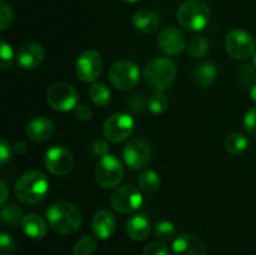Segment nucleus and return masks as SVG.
Instances as JSON below:
<instances>
[{
    "instance_id": "obj_1",
    "label": "nucleus",
    "mask_w": 256,
    "mask_h": 255,
    "mask_svg": "<svg viewBox=\"0 0 256 255\" xmlns=\"http://www.w3.org/2000/svg\"><path fill=\"white\" fill-rule=\"evenodd\" d=\"M48 222L55 232L62 235H72L80 229L82 216L75 205L66 202L52 204L46 212Z\"/></svg>"
},
{
    "instance_id": "obj_2",
    "label": "nucleus",
    "mask_w": 256,
    "mask_h": 255,
    "mask_svg": "<svg viewBox=\"0 0 256 255\" xmlns=\"http://www.w3.org/2000/svg\"><path fill=\"white\" fill-rule=\"evenodd\" d=\"M49 192L46 175L38 170L28 172L15 184V195L24 204H39Z\"/></svg>"
},
{
    "instance_id": "obj_3",
    "label": "nucleus",
    "mask_w": 256,
    "mask_h": 255,
    "mask_svg": "<svg viewBox=\"0 0 256 255\" xmlns=\"http://www.w3.org/2000/svg\"><path fill=\"white\" fill-rule=\"evenodd\" d=\"M212 10L204 0H186L179 6L176 19L180 26L190 32H200L209 24Z\"/></svg>"
},
{
    "instance_id": "obj_4",
    "label": "nucleus",
    "mask_w": 256,
    "mask_h": 255,
    "mask_svg": "<svg viewBox=\"0 0 256 255\" xmlns=\"http://www.w3.org/2000/svg\"><path fill=\"white\" fill-rule=\"evenodd\" d=\"M176 76V64L170 58H156L144 70L145 82L155 92H164L172 86Z\"/></svg>"
},
{
    "instance_id": "obj_5",
    "label": "nucleus",
    "mask_w": 256,
    "mask_h": 255,
    "mask_svg": "<svg viewBox=\"0 0 256 255\" xmlns=\"http://www.w3.org/2000/svg\"><path fill=\"white\" fill-rule=\"evenodd\" d=\"M124 178V168L122 162L114 155L108 154L100 158L95 169V180L102 189H112L122 182Z\"/></svg>"
},
{
    "instance_id": "obj_6",
    "label": "nucleus",
    "mask_w": 256,
    "mask_h": 255,
    "mask_svg": "<svg viewBox=\"0 0 256 255\" xmlns=\"http://www.w3.org/2000/svg\"><path fill=\"white\" fill-rule=\"evenodd\" d=\"M108 78L112 86L116 88L118 90L126 92L138 84L140 79V72L135 62L130 60H118L110 66Z\"/></svg>"
},
{
    "instance_id": "obj_7",
    "label": "nucleus",
    "mask_w": 256,
    "mask_h": 255,
    "mask_svg": "<svg viewBox=\"0 0 256 255\" xmlns=\"http://www.w3.org/2000/svg\"><path fill=\"white\" fill-rule=\"evenodd\" d=\"M255 40L252 34L244 29L230 30L225 38L226 52L235 60H246L256 52Z\"/></svg>"
},
{
    "instance_id": "obj_8",
    "label": "nucleus",
    "mask_w": 256,
    "mask_h": 255,
    "mask_svg": "<svg viewBox=\"0 0 256 255\" xmlns=\"http://www.w3.org/2000/svg\"><path fill=\"white\" fill-rule=\"evenodd\" d=\"M46 102L56 112H66L79 105V95L72 85L68 82H56L48 89Z\"/></svg>"
},
{
    "instance_id": "obj_9",
    "label": "nucleus",
    "mask_w": 256,
    "mask_h": 255,
    "mask_svg": "<svg viewBox=\"0 0 256 255\" xmlns=\"http://www.w3.org/2000/svg\"><path fill=\"white\" fill-rule=\"evenodd\" d=\"M135 122L128 112H115L105 120L102 134L109 142H122L134 132Z\"/></svg>"
},
{
    "instance_id": "obj_10",
    "label": "nucleus",
    "mask_w": 256,
    "mask_h": 255,
    "mask_svg": "<svg viewBox=\"0 0 256 255\" xmlns=\"http://www.w3.org/2000/svg\"><path fill=\"white\" fill-rule=\"evenodd\" d=\"M110 205L120 214L136 212L142 205V194L134 185H122L116 188L110 195Z\"/></svg>"
},
{
    "instance_id": "obj_11",
    "label": "nucleus",
    "mask_w": 256,
    "mask_h": 255,
    "mask_svg": "<svg viewBox=\"0 0 256 255\" xmlns=\"http://www.w3.org/2000/svg\"><path fill=\"white\" fill-rule=\"evenodd\" d=\"M152 150L149 142L142 138H135L128 142L122 150V158L132 169H142L152 162Z\"/></svg>"
},
{
    "instance_id": "obj_12",
    "label": "nucleus",
    "mask_w": 256,
    "mask_h": 255,
    "mask_svg": "<svg viewBox=\"0 0 256 255\" xmlns=\"http://www.w3.org/2000/svg\"><path fill=\"white\" fill-rule=\"evenodd\" d=\"M76 76L82 82H95L102 72V55L95 50H85L75 64Z\"/></svg>"
},
{
    "instance_id": "obj_13",
    "label": "nucleus",
    "mask_w": 256,
    "mask_h": 255,
    "mask_svg": "<svg viewBox=\"0 0 256 255\" xmlns=\"http://www.w3.org/2000/svg\"><path fill=\"white\" fill-rule=\"evenodd\" d=\"M44 164L52 174L65 176L74 168V158L65 146H52L45 154Z\"/></svg>"
},
{
    "instance_id": "obj_14",
    "label": "nucleus",
    "mask_w": 256,
    "mask_h": 255,
    "mask_svg": "<svg viewBox=\"0 0 256 255\" xmlns=\"http://www.w3.org/2000/svg\"><path fill=\"white\" fill-rule=\"evenodd\" d=\"M158 46L165 55L176 56L186 46L184 32L176 26L164 28L158 36Z\"/></svg>"
},
{
    "instance_id": "obj_15",
    "label": "nucleus",
    "mask_w": 256,
    "mask_h": 255,
    "mask_svg": "<svg viewBox=\"0 0 256 255\" xmlns=\"http://www.w3.org/2000/svg\"><path fill=\"white\" fill-rule=\"evenodd\" d=\"M44 58V48L39 44H35V42H30V44H25L20 48L15 59H16V64L22 69L32 70L36 69L42 64Z\"/></svg>"
},
{
    "instance_id": "obj_16",
    "label": "nucleus",
    "mask_w": 256,
    "mask_h": 255,
    "mask_svg": "<svg viewBox=\"0 0 256 255\" xmlns=\"http://www.w3.org/2000/svg\"><path fill=\"white\" fill-rule=\"evenodd\" d=\"M115 229H116V219L110 210H99L92 218V230L96 239H109L115 232Z\"/></svg>"
},
{
    "instance_id": "obj_17",
    "label": "nucleus",
    "mask_w": 256,
    "mask_h": 255,
    "mask_svg": "<svg viewBox=\"0 0 256 255\" xmlns=\"http://www.w3.org/2000/svg\"><path fill=\"white\" fill-rule=\"evenodd\" d=\"M174 255H206L204 244L196 235L185 232L178 236L172 242Z\"/></svg>"
},
{
    "instance_id": "obj_18",
    "label": "nucleus",
    "mask_w": 256,
    "mask_h": 255,
    "mask_svg": "<svg viewBox=\"0 0 256 255\" xmlns=\"http://www.w3.org/2000/svg\"><path fill=\"white\" fill-rule=\"evenodd\" d=\"M152 232L150 219L142 212L130 216L126 222V234L134 242H142Z\"/></svg>"
},
{
    "instance_id": "obj_19",
    "label": "nucleus",
    "mask_w": 256,
    "mask_h": 255,
    "mask_svg": "<svg viewBox=\"0 0 256 255\" xmlns=\"http://www.w3.org/2000/svg\"><path fill=\"white\" fill-rule=\"evenodd\" d=\"M25 132L32 142H45L54 134V124L46 116H38L28 122Z\"/></svg>"
},
{
    "instance_id": "obj_20",
    "label": "nucleus",
    "mask_w": 256,
    "mask_h": 255,
    "mask_svg": "<svg viewBox=\"0 0 256 255\" xmlns=\"http://www.w3.org/2000/svg\"><path fill=\"white\" fill-rule=\"evenodd\" d=\"M132 26L140 32L144 34H152L159 29L160 18L156 12L152 10H139L132 16Z\"/></svg>"
},
{
    "instance_id": "obj_21",
    "label": "nucleus",
    "mask_w": 256,
    "mask_h": 255,
    "mask_svg": "<svg viewBox=\"0 0 256 255\" xmlns=\"http://www.w3.org/2000/svg\"><path fill=\"white\" fill-rule=\"evenodd\" d=\"M22 228L25 234L32 239H42L48 232V224L40 215L30 212L22 220Z\"/></svg>"
},
{
    "instance_id": "obj_22",
    "label": "nucleus",
    "mask_w": 256,
    "mask_h": 255,
    "mask_svg": "<svg viewBox=\"0 0 256 255\" xmlns=\"http://www.w3.org/2000/svg\"><path fill=\"white\" fill-rule=\"evenodd\" d=\"M218 76V66L214 62H205L196 65L192 70V78L198 85L202 88H208L214 82Z\"/></svg>"
},
{
    "instance_id": "obj_23",
    "label": "nucleus",
    "mask_w": 256,
    "mask_h": 255,
    "mask_svg": "<svg viewBox=\"0 0 256 255\" xmlns=\"http://www.w3.org/2000/svg\"><path fill=\"white\" fill-rule=\"evenodd\" d=\"M89 95L92 102L96 106L104 108L112 102V92L104 82H92L89 89Z\"/></svg>"
},
{
    "instance_id": "obj_24",
    "label": "nucleus",
    "mask_w": 256,
    "mask_h": 255,
    "mask_svg": "<svg viewBox=\"0 0 256 255\" xmlns=\"http://www.w3.org/2000/svg\"><path fill=\"white\" fill-rule=\"evenodd\" d=\"M249 148V139L242 132H232L225 139V149L232 155H240Z\"/></svg>"
},
{
    "instance_id": "obj_25",
    "label": "nucleus",
    "mask_w": 256,
    "mask_h": 255,
    "mask_svg": "<svg viewBox=\"0 0 256 255\" xmlns=\"http://www.w3.org/2000/svg\"><path fill=\"white\" fill-rule=\"evenodd\" d=\"M162 185V180L158 172H152V170H144L140 174L139 178V186L140 190H142L146 194H152V192H158Z\"/></svg>"
},
{
    "instance_id": "obj_26",
    "label": "nucleus",
    "mask_w": 256,
    "mask_h": 255,
    "mask_svg": "<svg viewBox=\"0 0 256 255\" xmlns=\"http://www.w3.org/2000/svg\"><path fill=\"white\" fill-rule=\"evenodd\" d=\"M0 216H2V222L8 225H18L22 224V212L16 204L10 202V204L2 205V212H0Z\"/></svg>"
},
{
    "instance_id": "obj_27",
    "label": "nucleus",
    "mask_w": 256,
    "mask_h": 255,
    "mask_svg": "<svg viewBox=\"0 0 256 255\" xmlns=\"http://www.w3.org/2000/svg\"><path fill=\"white\" fill-rule=\"evenodd\" d=\"M96 238L92 235H84L75 242L72 248V255H92L96 252Z\"/></svg>"
},
{
    "instance_id": "obj_28",
    "label": "nucleus",
    "mask_w": 256,
    "mask_h": 255,
    "mask_svg": "<svg viewBox=\"0 0 256 255\" xmlns=\"http://www.w3.org/2000/svg\"><path fill=\"white\" fill-rule=\"evenodd\" d=\"M210 49V42L206 36H194L188 44V52L192 58H202L208 54Z\"/></svg>"
},
{
    "instance_id": "obj_29",
    "label": "nucleus",
    "mask_w": 256,
    "mask_h": 255,
    "mask_svg": "<svg viewBox=\"0 0 256 255\" xmlns=\"http://www.w3.org/2000/svg\"><path fill=\"white\" fill-rule=\"evenodd\" d=\"M169 106V100L162 92H155L148 98V109L152 114H162Z\"/></svg>"
},
{
    "instance_id": "obj_30",
    "label": "nucleus",
    "mask_w": 256,
    "mask_h": 255,
    "mask_svg": "<svg viewBox=\"0 0 256 255\" xmlns=\"http://www.w3.org/2000/svg\"><path fill=\"white\" fill-rule=\"evenodd\" d=\"M154 232L155 236L162 240V242H169V240L174 239L175 234H176V228L172 222L162 220V222L155 225Z\"/></svg>"
},
{
    "instance_id": "obj_31",
    "label": "nucleus",
    "mask_w": 256,
    "mask_h": 255,
    "mask_svg": "<svg viewBox=\"0 0 256 255\" xmlns=\"http://www.w3.org/2000/svg\"><path fill=\"white\" fill-rule=\"evenodd\" d=\"M14 60V52H12V45L8 44L4 39L0 40V66L2 70L12 66Z\"/></svg>"
},
{
    "instance_id": "obj_32",
    "label": "nucleus",
    "mask_w": 256,
    "mask_h": 255,
    "mask_svg": "<svg viewBox=\"0 0 256 255\" xmlns=\"http://www.w3.org/2000/svg\"><path fill=\"white\" fill-rule=\"evenodd\" d=\"M128 106L132 112L140 114L148 108V99L142 92H136V94L132 95L130 99L128 100Z\"/></svg>"
},
{
    "instance_id": "obj_33",
    "label": "nucleus",
    "mask_w": 256,
    "mask_h": 255,
    "mask_svg": "<svg viewBox=\"0 0 256 255\" xmlns=\"http://www.w3.org/2000/svg\"><path fill=\"white\" fill-rule=\"evenodd\" d=\"M12 19H14L12 8L8 2H0V30L2 32L6 30V28L12 22Z\"/></svg>"
},
{
    "instance_id": "obj_34",
    "label": "nucleus",
    "mask_w": 256,
    "mask_h": 255,
    "mask_svg": "<svg viewBox=\"0 0 256 255\" xmlns=\"http://www.w3.org/2000/svg\"><path fill=\"white\" fill-rule=\"evenodd\" d=\"M244 129L248 135L256 138V106L250 108L245 114Z\"/></svg>"
},
{
    "instance_id": "obj_35",
    "label": "nucleus",
    "mask_w": 256,
    "mask_h": 255,
    "mask_svg": "<svg viewBox=\"0 0 256 255\" xmlns=\"http://www.w3.org/2000/svg\"><path fill=\"white\" fill-rule=\"evenodd\" d=\"M142 255H170V252L165 244L154 242L146 245V248L142 252Z\"/></svg>"
},
{
    "instance_id": "obj_36",
    "label": "nucleus",
    "mask_w": 256,
    "mask_h": 255,
    "mask_svg": "<svg viewBox=\"0 0 256 255\" xmlns=\"http://www.w3.org/2000/svg\"><path fill=\"white\" fill-rule=\"evenodd\" d=\"M15 250V242L9 234H0V252L2 255H10Z\"/></svg>"
},
{
    "instance_id": "obj_37",
    "label": "nucleus",
    "mask_w": 256,
    "mask_h": 255,
    "mask_svg": "<svg viewBox=\"0 0 256 255\" xmlns=\"http://www.w3.org/2000/svg\"><path fill=\"white\" fill-rule=\"evenodd\" d=\"M12 152H14V148L6 142V140L2 139L0 142V164L5 165L12 160Z\"/></svg>"
},
{
    "instance_id": "obj_38",
    "label": "nucleus",
    "mask_w": 256,
    "mask_h": 255,
    "mask_svg": "<svg viewBox=\"0 0 256 255\" xmlns=\"http://www.w3.org/2000/svg\"><path fill=\"white\" fill-rule=\"evenodd\" d=\"M92 152L95 156L104 158L109 154V144L104 139H96L92 145Z\"/></svg>"
},
{
    "instance_id": "obj_39",
    "label": "nucleus",
    "mask_w": 256,
    "mask_h": 255,
    "mask_svg": "<svg viewBox=\"0 0 256 255\" xmlns=\"http://www.w3.org/2000/svg\"><path fill=\"white\" fill-rule=\"evenodd\" d=\"M240 80L244 82L245 85H255L254 80H256V72L254 68L250 65H244L242 69V74H240Z\"/></svg>"
},
{
    "instance_id": "obj_40",
    "label": "nucleus",
    "mask_w": 256,
    "mask_h": 255,
    "mask_svg": "<svg viewBox=\"0 0 256 255\" xmlns=\"http://www.w3.org/2000/svg\"><path fill=\"white\" fill-rule=\"evenodd\" d=\"M92 109L86 104H79L75 108V116L80 122H88L92 118Z\"/></svg>"
},
{
    "instance_id": "obj_41",
    "label": "nucleus",
    "mask_w": 256,
    "mask_h": 255,
    "mask_svg": "<svg viewBox=\"0 0 256 255\" xmlns=\"http://www.w3.org/2000/svg\"><path fill=\"white\" fill-rule=\"evenodd\" d=\"M0 192H2V194H0V204L5 205L8 196H9V192H8V186L5 185L4 182H0Z\"/></svg>"
},
{
    "instance_id": "obj_42",
    "label": "nucleus",
    "mask_w": 256,
    "mask_h": 255,
    "mask_svg": "<svg viewBox=\"0 0 256 255\" xmlns=\"http://www.w3.org/2000/svg\"><path fill=\"white\" fill-rule=\"evenodd\" d=\"M12 148H14V152H18V154H24V152H28V145L25 142H18Z\"/></svg>"
},
{
    "instance_id": "obj_43",
    "label": "nucleus",
    "mask_w": 256,
    "mask_h": 255,
    "mask_svg": "<svg viewBox=\"0 0 256 255\" xmlns=\"http://www.w3.org/2000/svg\"><path fill=\"white\" fill-rule=\"evenodd\" d=\"M250 96H252V102L256 104V82H255V85H252V86L250 88Z\"/></svg>"
},
{
    "instance_id": "obj_44",
    "label": "nucleus",
    "mask_w": 256,
    "mask_h": 255,
    "mask_svg": "<svg viewBox=\"0 0 256 255\" xmlns=\"http://www.w3.org/2000/svg\"><path fill=\"white\" fill-rule=\"evenodd\" d=\"M252 65L256 68V52H254V55H252Z\"/></svg>"
},
{
    "instance_id": "obj_45",
    "label": "nucleus",
    "mask_w": 256,
    "mask_h": 255,
    "mask_svg": "<svg viewBox=\"0 0 256 255\" xmlns=\"http://www.w3.org/2000/svg\"><path fill=\"white\" fill-rule=\"evenodd\" d=\"M122 2H139V0H122Z\"/></svg>"
}]
</instances>
